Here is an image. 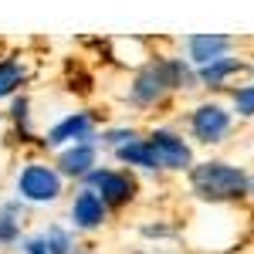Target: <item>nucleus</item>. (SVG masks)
Instances as JSON below:
<instances>
[{"label": "nucleus", "mask_w": 254, "mask_h": 254, "mask_svg": "<svg viewBox=\"0 0 254 254\" xmlns=\"http://www.w3.org/2000/svg\"><path fill=\"white\" fill-rule=\"evenodd\" d=\"M193 190L203 200H231V196H244L251 180L244 176V170H237L231 163H200L190 173Z\"/></svg>", "instance_id": "nucleus-1"}, {"label": "nucleus", "mask_w": 254, "mask_h": 254, "mask_svg": "<svg viewBox=\"0 0 254 254\" xmlns=\"http://www.w3.org/2000/svg\"><path fill=\"white\" fill-rule=\"evenodd\" d=\"M17 190L24 200H34V203H48V200H58L61 193V173L44 166V163H27L17 176Z\"/></svg>", "instance_id": "nucleus-2"}, {"label": "nucleus", "mask_w": 254, "mask_h": 254, "mask_svg": "<svg viewBox=\"0 0 254 254\" xmlns=\"http://www.w3.org/2000/svg\"><path fill=\"white\" fill-rule=\"evenodd\" d=\"M88 190H95L102 196V203H129L136 193V180L129 173H119V170H92L88 173Z\"/></svg>", "instance_id": "nucleus-3"}, {"label": "nucleus", "mask_w": 254, "mask_h": 254, "mask_svg": "<svg viewBox=\"0 0 254 254\" xmlns=\"http://www.w3.org/2000/svg\"><path fill=\"white\" fill-rule=\"evenodd\" d=\"M190 129H193V136L200 142H220L227 136V129H231V112L214 105V102L196 105L193 116H190Z\"/></svg>", "instance_id": "nucleus-4"}, {"label": "nucleus", "mask_w": 254, "mask_h": 254, "mask_svg": "<svg viewBox=\"0 0 254 254\" xmlns=\"http://www.w3.org/2000/svg\"><path fill=\"white\" fill-rule=\"evenodd\" d=\"M149 146H153V153H156V163L166 166V170H187L190 159H193L190 156V146L176 136V132H166V129H156V132L149 136Z\"/></svg>", "instance_id": "nucleus-5"}, {"label": "nucleus", "mask_w": 254, "mask_h": 254, "mask_svg": "<svg viewBox=\"0 0 254 254\" xmlns=\"http://www.w3.org/2000/svg\"><path fill=\"white\" fill-rule=\"evenodd\" d=\"M92 126H95V119L88 116V112H75V116L61 119L58 126L48 132V146H64V142H88L92 139Z\"/></svg>", "instance_id": "nucleus-6"}, {"label": "nucleus", "mask_w": 254, "mask_h": 254, "mask_svg": "<svg viewBox=\"0 0 254 254\" xmlns=\"http://www.w3.org/2000/svg\"><path fill=\"white\" fill-rule=\"evenodd\" d=\"M187 48H190V61L193 64H214L217 58H227L224 51L231 48V38H224V34H196V38L187 41Z\"/></svg>", "instance_id": "nucleus-7"}, {"label": "nucleus", "mask_w": 254, "mask_h": 254, "mask_svg": "<svg viewBox=\"0 0 254 254\" xmlns=\"http://www.w3.org/2000/svg\"><path fill=\"white\" fill-rule=\"evenodd\" d=\"M71 220H75L78 227H85V231L98 227V224L105 220V203H102V196H98L95 190H81V193L75 196V203H71Z\"/></svg>", "instance_id": "nucleus-8"}, {"label": "nucleus", "mask_w": 254, "mask_h": 254, "mask_svg": "<svg viewBox=\"0 0 254 254\" xmlns=\"http://www.w3.org/2000/svg\"><path fill=\"white\" fill-rule=\"evenodd\" d=\"M58 166L71 176H88L92 166H95V146H92V142H78V146L64 149L61 159H58Z\"/></svg>", "instance_id": "nucleus-9"}, {"label": "nucleus", "mask_w": 254, "mask_h": 254, "mask_svg": "<svg viewBox=\"0 0 254 254\" xmlns=\"http://www.w3.org/2000/svg\"><path fill=\"white\" fill-rule=\"evenodd\" d=\"M116 156L122 163H129V166H142V170H156V153H153V146H149V139H132V142H126V146H119Z\"/></svg>", "instance_id": "nucleus-10"}, {"label": "nucleus", "mask_w": 254, "mask_h": 254, "mask_svg": "<svg viewBox=\"0 0 254 254\" xmlns=\"http://www.w3.org/2000/svg\"><path fill=\"white\" fill-rule=\"evenodd\" d=\"M237 68H241V61H237V58H217L214 64H203V68L196 71V78L203 81V85H220L227 75H234Z\"/></svg>", "instance_id": "nucleus-11"}, {"label": "nucleus", "mask_w": 254, "mask_h": 254, "mask_svg": "<svg viewBox=\"0 0 254 254\" xmlns=\"http://www.w3.org/2000/svg\"><path fill=\"white\" fill-rule=\"evenodd\" d=\"M24 75H27V71H24V64H20L17 58H3L0 61V98L10 95L20 81H24Z\"/></svg>", "instance_id": "nucleus-12"}, {"label": "nucleus", "mask_w": 254, "mask_h": 254, "mask_svg": "<svg viewBox=\"0 0 254 254\" xmlns=\"http://www.w3.org/2000/svg\"><path fill=\"white\" fill-rule=\"evenodd\" d=\"M20 227H17V203H7L3 210H0V244H10V241H17Z\"/></svg>", "instance_id": "nucleus-13"}, {"label": "nucleus", "mask_w": 254, "mask_h": 254, "mask_svg": "<svg viewBox=\"0 0 254 254\" xmlns=\"http://www.w3.org/2000/svg\"><path fill=\"white\" fill-rule=\"evenodd\" d=\"M44 241H48V251H51V254H71V251H75L71 237L64 234V231H58V227H51V231L44 234Z\"/></svg>", "instance_id": "nucleus-14"}, {"label": "nucleus", "mask_w": 254, "mask_h": 254, "mask_svg": "<svg viewBox=\"0 0 254 254\" xmlns=\"http://www.w3.org/2000/svg\"><path fill=\"white\" fill-rule=\"evenodd\" d=\"M234 109L241 112V116H254V85L234 88Z\"/></svg>", "instance_id": "nucleus-15"}, {"label": "nucleus", "mask_w": 254, "mask_h": 254, "mask_svg": "<svg viewBox=\"0 0 254 254\" xmlns=\"http://www.w3.org/2000/svg\"><path fill=\"white\" fill-rule=\"evenodd\" d=\"M136 139V132L132 129H112V132H105V142H112V146H126V142H132Z\"/></svg>", "instance_id": "nucleus-16"}, {"label": "nucleus", "mask_w": 254, "mask_h": 254, "mask_svg": "<svg viewBox=\"0 0 254 254\" xmlns=\"http://www.w3.org/2000/svg\"><path fill=\"white\" fill-rule=\"evenodd\" d=\"M24 254H51V251H48V241L44 237H31L24 244Z\"/></svg>", "instance_id": "nucleus-17"}, {"label": "nucleus", "mask_w": 254, "mask_h": 254, "mask_svg": "<svg viewBox=\"0 0 254 254\" xmlns=\"http://www.w3.org/2000/svg\"><path fill=\"white\" fill-rule=\"evenodd\" d=\"M71 254H85V251H78V248H75V251H71Z\"/></svg>", "instance_id": "nucleus-18"}]
</instances>
